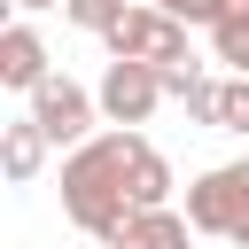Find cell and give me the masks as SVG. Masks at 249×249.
<instances>
[{
    "label": "cell",
    "mask_w": 249,
    "mask_h": 249,
    "mask_svg": "<svg viewBox=\"0 0 249 249\" xmlns=\"http://www.w3.org/2000/svg\"><path fill=\"white\" fill-rule=\"evenodd\" d=\"M62 210H70V226H86L93 241L124 249V226L140 218V210H132V187H124V132H93L86 148L62 156Z\"/></svg>",
    "instance_id": "6da1fadb"
},
{
    "label": "cell",
    "mask_w": 249,
    "mask_h": 249,
    "mask_svg": "<svg viewBox=\"0 0 249 249\" xmlns=\"http://www.w3.org/2000/svg\"><path fill=\"white\" fill-rule=\"evenodd\" d=\"M101 47H109V62H148V70H179V62H195V54H187V23H171V16L148 8V0H140Z\"/></svg>",
    "instance_id": "7a4b0ae2"
},
{
    "label": "cell",
    "mask_w": 249,
    "mask_h": 249,
    "mask_svg": "<svg viewBox=\"0 0 249 249\" xmlns=\"http://www.w3.org/2000/svg\"><path fill=\"white\" fill-rule=\"evenodd\" d=\"M187 226H195V233H226V241H241V226H249V171H241V163L202 171V179L187 187Z\"/></svg>",
    "instance_id": "3957f363"
},
{
    "label": "cell",
    "mask_w": 249,
    "mask_h": 249,
    "mask_svg": "<svg viewBox=\"0 0 249 249\" xmlns=\"http://www.w3.org/2000/svg\"><path fill=\"white\" fill-rule=\"evenodd\" d=\"M31 124H39L54 148H86V140H93V124H101V101H93L78 78H62V70H54V78L31 93Z\"/></svg>",
    "instance_id": "277c9868"
},
{
    "label": "cell",
    "mask_w": 249,
    "mask_h": 249,
    "mask_svg": "<svg viewBox=\"0 0 249 249\" xmlns=\"http://www.w3.org/2000/svg\"><path fill=\"white\" fill-rule=\"evenodd\" d=\"M93 101H101V124L140 132V124L156 117V101H163V70H148V62H109L101 86H93Z\"/></svg>",
    "instance_id": "5b68a950"
},
{
    "label": "cell",
    "mask_w": 249,
    "mask_h": 249,
    "mask_svg": "<svg viewBox=\"0 0 249 249\" xmlns=\"http://www.w3.org/2000/svg\"><path fill=\"white\" fill-rule=\"evenodd\" d=\"M47 78H54L47 39H39L31 23H8V31H0V86H8V93H39Z\"/></svg>",
    "instance_id": "8992f818"
},
{
    "label": "cell",
    "mask_w": 249,
    "mask_h": 249,
    "mask_svg": "<svg viewBox=\"0 0 249 249\" xmlns=\"http://www.w3.org/2000/svg\"><path fill=\"white\" fill-rule=\"evenodd\" d=\"M124 187H132V210H171V163L148 132H124Z\"/></svg>",
    "instance_id": "52a82bcc"
},
{
    "label": "cell",
    "mask_w": 249,
    "mask_h": 249,
    "mask_svg": "<svg viewBox=\"0 0 249 249\" xmlns=\"http://www.w3.org/2000/svg\"><path fill=\"white\" fill-rule=\"evenodd\" d=\"M47 148H54V140H47V132L31 124V117H16V124H0V171H8L16 187H31V179H39V163H47Z\"/></svg>",
    "instance_id": "ba28073f"
},
{
    "label": "cell",
    "mask_w": 249,
    "mask_h": 249,
    "mask_svg": "<svg viewBox=\"0 0 249 249\" xmlns=\"http://www.w3.org/2000/svg\"><path fill=\"white\" fill-rule=\"evenodd\" d=\"M124 249H195V226L179 210H140L124 226Z\"/></svg>",
    "instance_id": "9c48e42d"
},
{
    "label": "cell",
    "mask_w": 249,
    "mask_h": 249,
    "mask_svg": "<svg viewBox=\"0 0 249 249\" xmlns=\"http://www.w3.org/2000/svg\"><path fill=\"white\" fill-rule=\"evenodd\" d=\"M210 54H218L233 78H249V8H233V16L210 31Z\"/></svg>",
    "instance_id": "30bf717a"
},
{
    "label": "cell",
    "mask_w": 249,
    "mask_h": 249,
    "mask_svg": "<svg viewBox=\"0 0 249 249\" xmlns=\"http://www.w3.org/2000/svg\"><path fill=\"white\" fill-rule=\"evenodd\" d=\"M132 8H140V0H70L62 16H70L78 31H93V39H109V31H117V23H124Z\"/></svg>",
    "instance_id": "8fae6325"
},
{
    "label": "cell",
    "mask_w": 249,
    "mask_h": 249,
    "mask_svg": "<svg viewBox=\"0 0 249 249\" xmlns=\"http://www.w3.org/2000/svg\"><path fill=\"white\" fill-rule=\"evenodd\" d=\"M148 8H163V16H171V23H187V31H195V23H202V31H218V23L233 16V0H148Z\"/></svg>",
    "instance_id": "7c38bea8"
},
{
    "label": "cell",
    "mask_w": 249,
    "mask_h": 249,
    "mask_svg": "<svg viewBox=\"0 0 249 249\" xmlns=\"http://www.w3.org/2000/svg\"><path fill=\"white\" fill-rule=\"evenodd\" d=\"M218 132L249 140V78H226V86H218Z\"/></svg>",
    "instance_id": "4fadbf2b"
},
{
    "label": "cell",
    "mask_w": 249,
    "mask_h": 249,
    "mask_svg": "<svg viewBox=\"0 0 249 249\" xmlns=\"http://www.w3.org/2000/svg\"><path fill=\"white\" fill-rule=\"evenodd\" d=\"M218 86H226V78H195V86H187V117H195L202 132H218Z\"/></svg>",
    "instance_id": "5bb4252c"
},
{
    "label": "cell",
    "mask_w": 249,
    "mask_h": 249,
    "mask_svg": "<svg viewBox=\"0 0 249 249\" xmlns=\"http://www.w3.org/2000/svg\"><path fill=\"white\" fill-rule=\"evenodd\" d=\"M16 8H23V16H39V8H70V0H16Z\"/></svg>",
    "instance_id": "9a60e30c"
},
{
    "label": "cell",
    "mask_w": 249,
    "mask_h": 249,
    "mask_svg": "<svg viewBox=\"0 0 249 249\" xmlns=\"http://www.w3.org/2000/svg\"><path fill=\"white\" fill-rule=\"evenodd\" d=\"M93 249H109V241H93Z\"/></svg>",
    "instance_id": "2e32d148"
},
{
    "label": "cell",
    "mask_w": 249,
    "mask_h": 249,
    "mask_svg": "<svg viewBox=\"0 0 249 249\" xmlns=\"http://www.w3.org/2000/svg\"><path fill=\"white\" fill-rule=\"evenodd\" d=\"M233 8H249V0H233Z\"/></svg>",
    "instance_id": "e0dca14e"
}]
</instances>
